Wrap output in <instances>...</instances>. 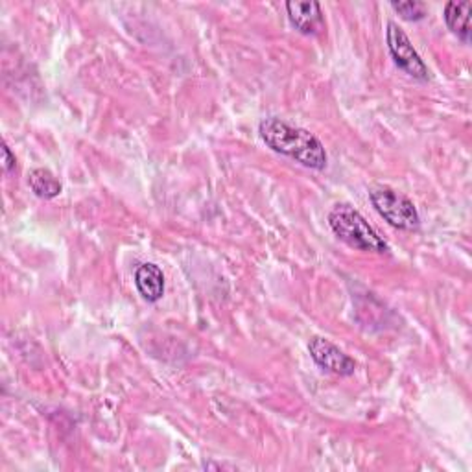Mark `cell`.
Returning <instances> with one entry per match:
<instances>
[{
	"instance_id": "obj_3",
	"label": "cell",
	"mask_w": 472,
	"mask_h": 472,
	"mask_svg": "<svg viewBox=\"0 0 472 472\" xmlns=\"http://www.w3.org/2000/svg\"><path fill=\"white\" fill-rule=\"evenodd\" d=\"M371 203L386 222L397 229L414 231L421 226L416 205L390 186H376L369 193Z\"/></svg>"
},
{
	"instance_id": "obj_10",
	"label": "cell",
	"mask_w": 472,
	"mask_h": 472,
	"mask_svg": "<svg viewBox=\"0 0 472 472\" xmlns=\"http://www.w3.org/2000/svg\"><path fill=\"white\" fill-rule=\"evenodd\" d=\"M391 8L400 13L406 21H421L426 15V6L417 0H408V3H391Z\"/></svg>"
},
{
	"instance_id": "obj_2",
	"label": "cell",
	"mask_w": 472,
	"mask_h": 472,
	"mask_svg": "<svg viewBox=\"0 0 472 472\" xmlns=\"http://www.w3.org/2000/svg\"><path fill=\"white\" fill-rule=\"evenodd\" d=\"M329 224L339 240L355 249L371 251V253H386L390 249L384 238L351 205H336L329 214Z\"/></svg>"
},
{
	"instance_id": "obj_6",
	"label": "cell",
	"mask_w": 472,
	"mask_h": 472,
	"mask_svg": "<svg viewBox=\"0 0 472 472\" xmlns=\"http://www.w3.org/2000/svg\"><path fill=\"white\" fill-rule=\"evenodd\" d=\"M287 12L290 22L301 34H316L323 28L322 6L316 0H292V3H287Z\"/></svg>"
},
{
	"instance_id": "obj_9",
	"label": "cell",
	"mask_w": 472,
	"mask_h": 472,
	"mask_svg": "<svg viewBox=\"0 0 472 472\" xmlns=\"http://www.w3.org/2000/svg\"><path fill=\"white\" fill-rule=\"evenodd\" d=\"M28 185L36 196L43 200H52L61 194V183L56 179V176L47 168H36L31 170L28 176Z\"/></svg>"
},
{
	"instance_id": "obj_1",
	"label": "cell",
	"mask_w": 472,
	"mask_h": 472,
	"mask_svg": "<svg viewBox=\"0 0 472 472\" xmlns=\"http://www.w3.org/2000/svg\"><path fill=\"white\" fill-rule=\"evenodd\" d=\"M259 133L273 151L290 157L306 168L323 170L327 167V151L322 141L297 125L271 116L261 122Z\"/></svg>"
},
{
	"instance_id": "obj_11",
	"label": "cell",
	"mask_w": 472,
	"mask_h": 472,
	"mask_svg": "<svg viewBox=\"0 0 472 472\" xmlns=\"http://www.w3.org/2000/svg\"><path fill=\"white\" fill-rule=\"evenodd\" d=\"M3 165H4V170L6 172H12L17 165V159L15 155L12 153V150L8 148V144H3Z\"/></svg>"
},
{
	"instance_id": "obj_5",
	"label": "cell",
	"mask_w": 472,
	"mask_h": 472,
	"mask_svg": "<svg viewBox=\"0 0 472 472\" xmlns=\"http://www.w3.org/2000/svg\"><path fill=\"white\" fill-rule=\"evenodd\" d=\"M308 351L320 367H323L329 373L339 374V376H349L355 373L356 364L351 356L345 355L339 348L325 338L313 336L308 343Z\"/></svg>"
},
{
	"instance_id": "obj_8",
	"label": "cell",
	"mask_w": 472,
	"mask_h": 472,
	"mask_svg": "<svg viewBox=\"0 0 472 472\" xmlns=\"http://www.w3.org/2000/svg\"><path fill=\"white\" fill-rule=\"evenodd\" d=\"M470 3H449L445 6V22L452 34H456L461 41H470Z\"/></svg>"
},
{
	"instance_id": "obj_4",
	"label": "cell",
	"mask_w": 472,
	"mask_h": 472,
	"mask_svg": "<svg viewBox=\"0 0 472 472\" xmlns=\"http://www.w3.org/2000/svg\"><path fill=\"white\" fill-rule=\"evenodd\" d=\"M386 38H388L390 54L395 59L399 69H402L406 74H410L412 78H417L423 82L430 78V73H428V67L425 65V61L421 59V56L414 48L412 41L408 39V36L395 22L388 24V36Z\"/></svg>"
},
{
	"instance_id": "obj_7",
	"label": "cell",
	"mask_w": 472,
	"mask_h": 472,
	"mask_svg": "<svg viewBox=\"0 0 472 472\" xmlns=\"http://www.w3.org/2000/svg\"><path fill=\"white\" fill-rule=\"evenodd\" d=\"M135 285L139 294L150 301H159L165 294V275L159 266L155 264H142L135 273Z\"/></svg>"
}]
</instances>
